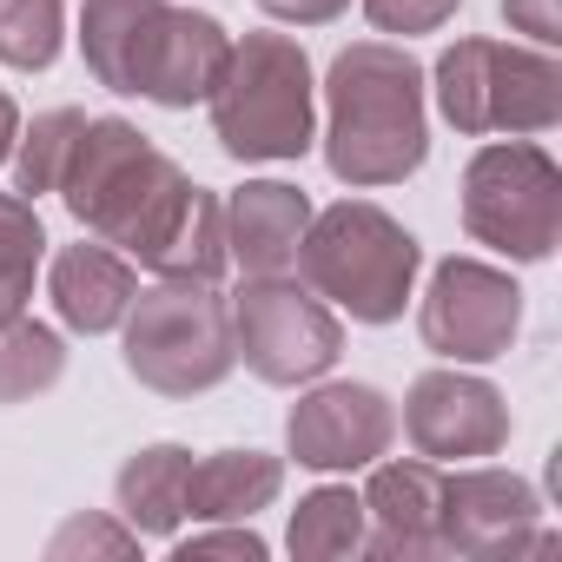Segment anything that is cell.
Returning a JSON list of instances; mask_svg holds the SVG:
<instances>
[{
    "mask_svg": "<svg viewBox=\"0 0 562 562\" xmlns=\"http://www.w3.org/2000/svg\"><path fill=\"white\" fill-rule=\"evenodd\" d=\"M47 299H54V312H60V325L67 331H80V338H106V331H120V318H126V305L139 299V271H133V258L126 251H113V245H60L54 251V265H47Z\"/></svg>",
    "mask_w": 562,
    "mask_h": 562,
    "instance_id": "cell-15",
    "label": "cell"
},
{
    "mask_svg": "<svg viewBox=\"0 0 562 562\" xmlns=\"http://www.w3.org/2000/svg\"><path fill=\"white\" fill-rule=\"evenodd\" d=\"M67 378V345L41 318H8L0 325V404H27Z\"/></svg>",
    "mask_w": 562,
    "mask_h": 562,
    "instance_id": "cell-22",
    "label": "cell"
},
{
    "mask_svg": "<svg viewBox=\"0 0 562 562\" xmlns=\"http://www.w3.org/2000/svg\"><path fill=\"white\" fill-rule=\"evenodd\" d=\"M258 8H265L271 21H285V27H331L351 0H258Z\"/></svg>",
    "mask_w": 562,
    "mask_h": 562,
    "instance_id": "cell-30",
    "label": "cell"
},
{
    "mask_svg": "<svg viewBox=\"0 0 562 562\" xmlns=\"http://www.w3.org/2000/svg\"><path fill=\"white\" fill-rule=\"evenodd\" d=\"M166 14H172V0H87L80 8L87 74L106 93H139L146 54H153V34L166 27Z\"/></svg>",
    "mask_w": 562,
    "mask_h": 562,
    "instance_id": "cell-17",
    "label": "cell"
},
{
    "mask_svg": "<svg viewBox=\"0 0 562 562\" xmlns=\"http://www.w3.org/2000/svg\"><path fill=\"white\" fill-rule=\"evenodd\" d=\"M417 331L443 364H490L522 331V285L483 258H443L417 305Z\"/></svg>",
    "mask_w": 562,
    "mask_h": 562,
    "instance_id": "cell-9",
    "label": "cell"
},
{
    "mask_svg": "<svg viewBox=\"0 0 562 562\" xmlns=\"http://www.w3.org/2000/svg\"><path fill=\"white\" fill-rule=\"evenodd\" d=\"M133 549H139V536L113 516H67L47 542L54 562H67V555H133Z\"/></svg>",
    "mask_w": 562,
    "mask_h": 562,
    "instance_id": "cell-26",
    "label": "cell"
},
{
    "mask_svg": "<svg viewBox=\"0 0 562 562\" xmlns=\"http://www.w3.org/2000/svg\"><path fill=\"white\" fill-rule=\"evenodd\" d=\"M463 232L516 265L562 245V166L536 139H496L463 166Z\"/></svg>",
    "mask_w": 562,
    "mask_h": 562,
    "instance_id": "cell-7",
    "label": "cell"
},
{
    "mask_svg": "<svg viewBox=\"0 0 562 562\" xmlns=\"http://www.w3.org/2000/svg\"><path fill=\"white\" fill-rule=\"evenodd\" d=\"M397 437V404L378 384H312L285 417V450L299 470H371Z\"/></svg>",
    "mask_w": 562,
    "mask_h": 562,
    "instance_id": "cell-11",
    "label": "cell"
},
{
    "mask_svg": "<svg viewBox=\"0 0 562 562\" xmlns=\"http://www.w3.org/2000/svg\"><path fill=\"white\" fill-rule=\"evenodd\" d=\"M205 106L225 159L238 166H285V159H305L318 139V80L292 34L232 41Z\"/></svg>",
    "mask_w": 562,
    "mask_h": 562,
    "instance_id": "cell-3",
    "label": "cell"
},
{
    "mask_svg": "<svg viewBox=\"0 0 562 562\" xmlns=\"http://www.w3.org/2000/svg\"><path fill=\"white\" fill-rule=\"evenodd\" d=\"M41 258H47V225H41L34 199L0 192V325L27 312Z\"/></svg>",
    "mask_w": 562,
    "mask_h": 562,
    "instance_id": "cell-23",
    "label": "cell"
},
{
    "mask_svg": "<svg viewBox=\"0 0 562 562\" xmlns=\"http://www.w3.org/2000/svg\"><path fill=\"white\" fill-rule=\"evenodd\" d=\"M172 555H186V562H192V555H251V562H258V555H265V536H258L251 522H238V529H199V536H186Z\"/></svg>",
    "mask_w": 562,
    "mask_h": 562,
    "instance_id": "cell-28",
    "label": "cell"
},
{
    "mask_svg": "<svg viewBox=\"0 0 562 562\" xmlns=\"http://www.w3.org/2000/svg\"><path fill=\"white\" fill-rule=\"evenodd\" d=\"M186 192H192V179L179 172V159H166L133 120H87L74 139V159L60 172V199L87 225V238H100L139 265L172 232Z\"/></svg>",
    "mask_w": 562,
    "mask_h": 562,
    "instance_id": "cell-2",
    "label": "cell"
},
{
    "mask_svg": "<svg viewBox=\"0 0 562 562\" xmlns=\"http://www.w3.org/2000/svg\"><path fill=\"white\" fill-rule=\"evenodd\" d=\"M186 483H192V450L186 443H146L120 463L113 476V503L120 522L146 542V536H172L186 522Z\"/></svg>",
    "mask_w": 562,
    "mask_h": 562,
    "instance_id": "cell-19",
    "label": "cell"
},
{
    "mask_svg": "<svg viewBox=\"0 0 562 562\" xmlns=\"http://www.w3.org/2000/svg\"><path fill=\"white\" fill-rule=\"evenodd\" d=\"M437 113L470 133V139H490V133H509V139H536L562 120V67L549 47H509V41H457L443 47L437 74Z\"/></svg>",
    "mask_w": 562,
    "mask_h": 562,
    "instance_id": "cell-6",
    "label": "cell"
},
{
    "mask_svg": "<svg viewBox=\"0 0 562 562\" xmlns=\"http://www.w3.org/2000/svg\"><path fill=\"white\" fill-rule=\"evenodd\" d=\"M404 437L430 463H476L509 443V404L490 378L470 371H424L404 391Z\"/></svg>",
    "mask_w": 562,
    "mask_h": 562,
    "instance_id": "cell-10",
    "label": "cell"
},
{
    "mask_svg": "<svg viewBox=\"0 0 562 562\" xmlns=\"http://www.w3.org/2000/svg\"><path fill=\"white\" fill-rule=\"evenodd\" d=\"M503 21L516 34H529L536 47H555L562 41V8H555V0H503Z\"/></svg>",
    "mask_w": 562,
    "mask_h": 562,
    "instance_id": "cell-29",
    "label": "cell"
},
{
    "mask_svg": "<svg viewBox=\"0 0 562 562\" xmlns=\"http://www.w3.org/2000/svg\"><path fill=\"white\" fill-rule=\"evenodd\" d=\"M67 41V0H0V67L47 74Z\"/></svg>",
    "mask_w": 562,
    "mask_h": 562,
    "instance_id": "cell-24",
    "label": "cell"
},
{
    "mask_svg": "<svg viewBox=\"0 0 562 562\" xmlns=\"http://www.w3.org/2000/svg\"><path fill=\"white\" fill-rule=\"evenodd\" d=\"M516 549H549L536 483L490 463L443 476V555H516Z\"/></svg>",
    "mask_w": 562,
    "mask_h": 562,
    "instance_id": "cell-12",
    "label": "cell"
},
{
    "mask_svg": "<svg viewBox=\"0 0 562 562\" xmlns=\"http://www.w3.org/2000/svg\"><path fill=\"white\" fill-rule=\"evenodd\" d=\"M463 8V0H364V21L378 27V34H437L450 14Z\"/></svg>",
    "mask_w": 562,
    "mask_h": 562,
    "instance_id": "cell-27",
    "label": "cell"
},
{
    "mask_svg": "<svg viewBox=\"0 0 562 562\" xmlns=\"http://www.w3.org/2000/svg\"><path fill=\"white\" fill-rule=\"evenodd\" d=\"M80 126H87L80 106H54V113H41V120L14 139V192H21V199L60 192V172H67V159H74Z\"/></svg>",
    "mask_w": 562,
    "mask_h": 562,
    "instance_id": "cell-25",
    "label": "cell"
},
{
    "mask_svg": "<svg viewBox=\"0 0 562 562\" xmlns=\"http://www.w3.org/2000/svg\"><path fill=\"white\" fill-rule=\"evenodd\" d=\"M285 549H292L299 562H338V555H358V549H364V496L345 490V483H325V490L299 496L292 529H285Z\"/></svg>",
    "mask_w": 562,
    "mask_h": 562,
    "instance_id": "cell-21",
    "label": "cell"
},
{
    "mask_svg": "<svg viewBox=\"0 0 562 562\" xmlns=\"http://www.w3.org/2000/svg\"><path fill=\"white\" fill-rule=\"evenodd\" d=\"M126 371L159 397H205L238 371L232 351V305L218 285L159 278L126 305Z\"/></svg>",
    "mask_w": 562,
    "mask_h": 562,
    "instance_id": "cell-5",
    "label": "cell"
},
{
    "mask_svg": "<svg viewBox=\"0 0 562 562\" xmlns=\"http://www.w3.org/2000/svg\"><path fill=\"white\" fill-rule=\"evenodd\" d=\"M225 265H232V258H225V199L205 192V186H192L186 205H179V218H172V232H166L159 251L146 258V271H153V278H192V285H218Z\"/></svg>",
    "mask_w": 562,
    "mask_h": 562,
    "instance_id": "cell-20",
    "label": "cell"
},
{
    "mask_svg": "<svg viewBox=\"0 0 562 562\" xmlns=\"http://www.w3.org/2000/svg\"><path fill=\"white\" fill-rule=\"evenodd\" d=\"M430 153L424 67L391 41H351L325 74V166L351 186H404Z\"/></svg>",
    "mask_w": 562,
    "mask_h": 562,
    "instance_id": "cell-1",
    "label": "cell"
},
{
    "mask_svg": "<svg viewBox=\"0 0 562 562\" xmlns=\"http://www.w3.org/2000/svg\"><path fill=\"white\" fill-rule=\"evenodd\" d=\"M285 490V457L271 450H212L192 463L186 483V516L192 522H251L258 509L278 503Z\"/></svg>",
    "mask_w": 562,
    "mask_h": 562,
    "instance_id": "cell-18",
    "label": "cell"
},
{
    "mask_svg": "<svg viewBox=\"0 0 562 562\" xmlns=\"http://www.w3.org/2000/svg\"><path fill=\"white\" fill-rule=\"evenodd\" d=\"M364 549L391 562H430L443 555V470L430 457L371 463L364 483Z\"/></svg>",
    "mask_w": 562,
    "mask_h": 562,
    "instance_id": "cell-13",
    "label": "cell"
},
{
    "mask_svg": "<svg viewBox=\"0 0 562 562\" xmlns=\"http://www.w3.org/2000/svg\"><path fill=\"white\" fill-rule=\"evenodd\" d=\"M312 225V199L285 179H245L225 199V258L245 278H285L299 271V245Z\"/></svg>",
    "mask_w": 562,
    "mask_h": 562,
    "instance_id": "cell-14",
    "label": "cell"
},
{
    "mask_svg": "<svg viewBox=\"0 0 562 562\" xmlns=\"http://www.w3.org/2000/svg\"><path fill=\"white\" fill-rule=\"evenodd\" d=\"M417 271H424V245L371 199H338L312 212L305 245H299V278L331 312H351L358 325L404 318Z\"/></svg>",
    "mask_w": 562,
    "mask_h": 562,
    "instance_id": "cell-4",
    "label": "cell"
},
{
    "mask_svg": "<svg viewBox=\"0 0 562 562\" xmlns=\"http://www.w3.org/2000/svg\"><path fill=\"white\" fill-rule=\"evenodd\" d=\"M14 139H21V106H14L8 87H0V166L14 159Z\"/></svg>",
    "mask_w": 562,
    "mask_h": 562,
    "instance_id": "cell-31",
    "label": "cell"
},
{
    "mask_svg": "<svg viewBox=\"0 0 562 562\" xmlns=\"http://www.w3.org/2000/svg\"><path fill=\"white\" fill-rule=\"evenodd\" d=\"M225 54H232V34H225L212 14H199V8H172V14H166V27L153 34L139 100H153V106H166V113L199 106V100L218 87Z\"/></svg>",
    "mask_w": 562,
    "mask_h": 562,
    "instance_id": "cell-16",
    "label": "cell"
},
{
    "mask_svg": "<svg viewBox=\"0 0 562 562\" xmlns=\"http://www.w3.org/2000/svg\"><path fill=\"white\" fill-rule=\"evenodd\" d=\"M232 305V351L238 364L258 378V384H278V391H299V384H318L338 358H345V325L338 312L299 285V278H245Z\"/></svg>",
    "mask_w": 562,
    "mask_h": 562,
    "instance_id": "cell-8",
    "label": "cell"
}]
</instances>
